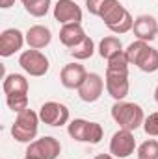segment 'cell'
<instances>
[{"label":"cell","mask_w":158,"mask_h":159,"mask_svg":"<svg viewBox=\"0 0 158 159\" xmlns=\"http://www.w3.org/2000/svg\"><path fill=\"white\" fill-rule=\"evenodd\" d=\"M136 67L143 72H156L158 70V50L153 46H147L143 50V54L140 56V59L136 61Z\"/></svg>","instance_id":"e0dca14e"},{"label":"cell","mask_w":158,"mask_h":159,"mask_svg":"<svg viewBox=\"0 0 158 159\" xmlns=\"http://www.w3.org/2000/svg\"><path fill=\"white\" fill-rule=\"evenodd\" d=\"M39 119L54 128L63 126L69 122V107L62 102H45L39 107Z\"/></svg>","instance_id":"8992f818"},{"label":"cell","mask_w":158,"mask_h":159,"mask_svg":"<svg viewBox=\"0 0 158 159\" xmlns=\"http://www.w3.org/2000/svg\"><path fill=\"white\" fill-rule=\"evenodd\" d=\"M155 100H156V104H158V87L155 89Z\"/></svg>","instance_id":"4dcf8cb0"},{"label":"cell","mask_w":158,"mask_h":159,"mask_svg":"<svg viewBox=\"0 0 158 159\" xmlns=\"http://www.w3.org/2000/svg\"><path fill=\"white\" fill-rule=\"evenodd\" d=\"M87 76V70L80 63H67L60 72V81L65 89H78Z\"/></svg>","instance_id":"7c38bea8"},{"label":"cell","mask_w":158,"mask_h":159,"mask_svg":"<svg viewBox=\"0 0 158 159\" xmlns=\"http://www.w3.org/2000/svg\"><path fill=\"white\" fill-rule=\"evenodd\" d=\"M87 128H89V120L75 119L67 124V133H69L71 139H75L78 143H86V139H87Z\"/></svg>","instance_id":"d6986e66"},{"label":"cell","mask_w":158,"mask_h":159,"mask_svg":"<svg viewBox=\"0 0 158 159\" xmlns=\"http://www.w3.org/2000/svg\"><path fill=\"white\" fill-rule=\"evenodd\" d=\"M93 52H95V43H93L91 37H86L80 44H77L75 48H71V50H69V54H71L75 59H78V61L89 59V57L93 56Z\"/></svg>","instance_id":"44dd1931"},{"label":"cell","mask_w":158,"mask_h":159,"mask_svg":"<svg viewBox=\"0 0 158 159\" xmlns=\"http://www.w3.org/2000/svg\"><path fill=\"white\" fill-rule=\"evenodd\" d=\"M6 104L11 111L21 113L22 109L28 107V94H7L6 96Z\"/></svg>","instance_id":"603a6c76"},{"label":"cell","mask_w":158,"mask_h":159,"mask_svg":"<svg viewBox=\"0 0 158 159\" xmlns=\"http://www.w3.org/2000/svg\"><path fill=\"white\" fill-rule=\"evenodd\" d=\"M86 37L87 35H86L82 24H63L60 30V43L63 46H67L69 50L75 48L77 44H80Z\"/></svg>","instance_id":"5bb4252c"},{"label":"cell","mask_w":158,"mask_h":159,"mask_svg":"<svg viewBox=\"0 0 158 159\" xmlns=\"http://www.w3.org/2000/svg\"><path fill=\"white\" fill-rule=\"evenodd\" d=\"M62 154V144L56 137H41L28 144L26 148V157L30 159H56Z\"/></svg>","instance_id":"277c9868"},{"label":"cell","mask_w":158,"mask_h":159,"mask_svg":"<svg viewBox=\"0 0 158 159\" xmlns=\"http://www.w3.org/2000/svg\"><path fill=\"white\" fill-rule=\"evenodd\" d=\"M19 65H21V69H22L26 74H30V76H34V78L45 76V74L48 72V69H50L48 57H47L41 50H34V48L24 50V52L19 56Z\"/></svg>","instance_id":"3957f363"},{"label":"cell","mask_w":158,"mask_h":159,"mask_svg":"<svg viewBox=\"0 0 158 159\" xmlns=\"http://www.w3.org/2000/svg\"><path fill=\"white\" fill-rule=\"evenodd\" d=\"M104 80L101 74H97V72H89L86 80H84V83L80 85L78 89V96L82 102H86V104H93V102H97L101 96H102V91H104Z\"/></svg>","instance_id":"52a82bcc"},{"label":"cell","mask_w":158,"mask_h":159,"mask_svg":"<svg viewBox=\"0 0 158 159\" xmlns=\"http://www.w3.org/2000/svg\"><path fill=\"white\" fill-rule=\"evenodd\" d=\"M22 2V6L26 7V6H30V4H34V2H37V0H21Z\"/></svg>","instance_id":"f546056e"},{"label":"cell","mask_w":158,"mask_h":159,"mask_svg":"<svg viewBox=\"0 0 158 159\" xmlns=\"http://www.w3.org/2000/svg\"><path fill=\"white\" fill-rule=\"evenodd\" d=\"M93 159H116L112 154H99V156H95Z\"/></svg>","instance_id":"f1b7e54d"},{"label":"cell","mask_w":158,"mask_h":159,"mask_svg":"<svg viewBox=\"0 0 158 159\" xmlns=\"http://www.w3.org/2000/svg\"><path fill=\"white\" fill-rule=\"evenodd\" d=\"M102 135H104L102 126H101L99 122H91V120H89V128H87V139H86V143H89V144H99V143L102 141Z\"/></svg>","instance_id":"d4e9b609"},{"label":"cell","mask_w":158,"mask_h":159,"mask_svg":"<svg viewBox=\"0 0 158 159\" xmlns=\"http://www.w3.org/2000/svg\"><path fill=\"white\" fill-rule=\"evenodd\" d=\"M39 113H36L34 109L26 107L21 113H17L15 122L11 126V137L17 143H26L30 144L32 141H36L37 137V129H39Z\"/></svg>","instance_id":"7a4b0ae2"},{"label":"cell","mask_w":158,"mask_h":159,"mask_svg":"<svg viewBox=\"0 0 158 159\" xmlns=\"http://www.w3.org/2000/svg\"><path fill=\"white\" fill-rule=\"evenodd\" d=\"M143 131L149 137H158V111L151 113L149 117H145V120H143Z\"/></svg>","instance_id":"484cf974"},{"label":"cell","mask_w":158,"mask_h":159,"mask_svg":"<svg viewBox=\"0 0 158 159\" xmlns=\"http://www.w3.org/2000/svg\"><path fill=\"white\" fill-rule=\"evenodd\" d=\"M2 89H4V94H28V80L24 78L22 74H7L4 78V83H2Z\"/></svg>","instance_id":"2e32d148"},{"label":"cell","mask_w":158,"mask_h":159,"mask_svg":"<svg viewBox=\"0 0 158 159\" xmlns=\"http://www.w3.org/2000/svg\"><path fill=\"white\" fill-rule=\"evenodd\" d=\"M128 59L125 50L117 52L110 59H106V72H119V74H128Z\"/></svg>","instance_id":"ffe728a7"},{"label":"cell","mask_w":158,"mask_h":159,"mask_svg":"<svg viewBox=\"0 0 158 159\" xmlns=\"http://www.w3.org/2000/svg\"><path fill=\"white\" fill-rule=\"evenodd\" d=\"M121 50H123V43L116 35H108L99 43V56L102 59H110L112 56H116Z\"/></svg>","instance_id":"ac0fdd59"},{"label":"cell","mask_w":158,"mask_h":159,"mask_svg":"<svg viewBox=\"0 0 158 159\" xmlns=\"http://www.w3.org/2000/svg\"><path fill=\"white\" fill-rule=\"evenodd\" d=\"M138 159H158V141L147 139L138 146Z\"/></svg>","instance_id":"7402d4cb"},{"label":"cell","mask_w":158,"mask_h":159,"mask_svg":"<svg viewBox=\"0 0 158 159\" xmlns=\"http://www.w3.org/2000/svg\"><path fill=\"white\" fill-rule=\"evenodd\" d=\"M26 44L28 48H34V50H41V48H47L52 41V32L48 26H43V24H36V26H30L26 30Z\"/></svg>","instance_id":"4fadbf2b"},{"label":"cell","mask_w":158,"mask_h":159,"mask_svg":"<svg viewBox=\"0 0 158 159\" xmlns=\"http://www.w3.org/2000/svg\"><path fill=\"white\" fill-rule=\"evenodd\" d=\"M126 7L119 2V0H108L106 4H104V7L101 9V20L110 28V26H114L116 22H119L125 15H126Z\"/></svg>","instance_id":"9a60e30c"},{"label":"cell","mask_w":158,"mask_h":159,"mask_svg":"<svg viewBox=\"0 0 158 159\" xmlns=\"http://www.w3.org/2000/svg\"><path fill=\"white\" fill-rule=\"evenodd\" d=\"M54 19L63 24H80L82 22V9L75 0H58L54 4Z\"/></svg>","instance_id":"ba28073f"},{"label":"cell","mask_w":158,"mask_h":159,"mask_svg":"<svg viewBox=\"0 0 158 159\" xmlns=\"http://www.w3.org/2000/svg\"><path fill=\"white\" fill-rule=\"evenodd\" d=\"M104 85L108 94L116 100L121 102L128 96L130 91V83H128V74H119V72H106L104 76Z\"/></svg>","instance_id":"30bf717a"},{"label":"cell","mask_w":158,"mask_h":159,"mask_svg":"<svg viewBox=\"0 0 158 159\" xmlns=\"http://www.w3.org/2000/svg\"><path fill=\"white\" fill-rule=\"evenodd\" d=\"M24 159H30V157H24Z\"/></svg>","instance_id":"1f68e13d"},{"label":"cell","mask_w":158,"mask_h":159,"mask_svg":"<svg viewBox=\"0 0 158 159\" xmlns=\"http://www.w3.org/2000/svg\"><path fill=\"white\" fill-rule=\"evenodd\" d=\"M134 35L136 39L151 43L158 37V20L153 15H140L134 19Z\"/></svg>","instance_id":"8fae6325"},{"label":"cell","mask_w":158,"mask_h":159,"mask_svg":"<svg viewBox=\"0 0 158 159\" xmlns=\"http://www.w3.org/2000/svg\"><path fill=\"white\" fill-rule=\"evenodd\" d=\"M106 2H108V0H86V9H87L91 15L99 17V15H101V9L104 7Z\"/></svg>","instance_id":"4316f807"},{"label":"cell","mask_w":158,"mask_h":159,"mask_svg":"<svg viewBox=\"0 0 158 159\" xmlns=\"http://www.w3.org/2000/svg\"><path fill=\"white\" fill-rule=\"evenodd\" d=\"M112 119L116 124H119L121 129H128V131H136L140 126H143V109L140 104L134 102H116L112 106Z\"/></svg>","instance_id":"6da1fadb"},{"label":"cell","mask_w":158,"mask_h":159,"mask_svg":"<svg viewBox=\"0 0 158 159\" xmlns=\"http://www.w3.org/2000/svg\"><path fill=\"white\" fill-rule=\"evenodd\" d=\"M26 43V35L19 30V28H7L0 34V56L2 57H9L15 52L22 50Z\"/></svg>","instance_id":"9c48e42d"},{"label":"cell","mask_w":158,"mask_h":159,"mask_svg":"<svg viewBox=\"0 0 158 159\" xmlns=\"http://www.w3.org/2000/svg\"><path fill=\"white\" fill-rule=\"evenodd\" d=\"M136 150V139H134V133L128 131V129H121L112 135L110 139V154L117 159H125L128 156H132Z\"/></svg>","instance_id":"5b68a950"},{"label":"cell","mask_w":158,"mask_h":159,"mask_svg":"<svg viewBox=\"0 0 158 159\" xmlns=\"http://www.w3.org/2000/svg\"><path fill=\"white\" fill-rule=\"evenodd\" d=\"M15 4V0H0V7L2 9H7V7H11Z\"/></svg>","instance_id":"83f0119b"},{"label":"cell","mask_w":158,"mask_h":159,"mask_svg":"<svg viewBox=\"0 0 158 159\" xmlns=\"http://www.w3.org/2000/svg\"><path fill=\"white\" fill-rule=\"evenodd\" d=\"M50 4H52L50 0H37V2L26 6L24 9H26V13H30L32 17H45V15L48 13V9H50Z\"/></svg>","instance_id":"cb8c5ba5"}]
</instances>
